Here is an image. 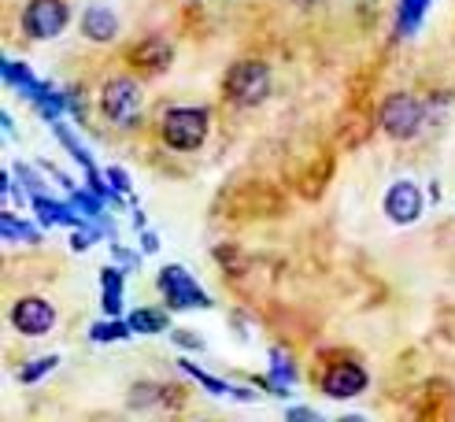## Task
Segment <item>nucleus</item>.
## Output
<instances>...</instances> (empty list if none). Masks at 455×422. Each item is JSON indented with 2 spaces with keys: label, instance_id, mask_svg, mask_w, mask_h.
Wrapping results in <instances>:
<instances>
[{
  "label": "nucleus",
  "instance_id": "obj_10",
  "mask_svg": "<svg viewBox=\"0 0 455 422\" xmlns=\"http://www.w3.org/2000/svg\"><path fill=\"white\" fill-rule=\"evenodd\" d=\"M82 30H85L89 41H111L116 30H119V22H116V15H111V8L93 4V8H85V15H82Z\"/></svg>",
  "mask_w": 455,
  "mask_h": 422
},
{
  "label": "nucleus",
  "instance_id": "obj_27",
  "mask_svg": "<svg viewBox=\"0 0 455 422\" xmlns=\"http://www.w3.org/2000/svg\"><path fill=\"white\" fill-rule=\"evenodd\" d=\"M174 341H178V345H186V348H204L200 338H189V330H174Z\"/></svg>",
  "mask_w": 455,
  "mask_h": 422
},
{
  "label": "nucleus",
  "instance_id": "obj_15",
  "mask_svg": "<svg viewBox=\"0 0 455 422\" xmlns=\"http://www.w3.org/2000/svg\"><path fill=\"white\" fill-rule=\"evenodd\" d=\"M130 322H119V315H111L108 322H97L93 330H89V338L93 341H126L130 338Z\"/></svg>",
  "mask_w": 455,
  "mask_h": 422
},
{
  "label": "nucleus",
  "instance_id": "obj_8",
  "mask_svg": "<svg viewBox=\"0 0 455 422\" xmlns=\"http://www.w3.org/2000/svg\"><path fill=\"white\" fill-rule=\"evenodd\" d=\"M363 389H367V370H363L359 363H330V370L323 374V393L333 396V400H345V396H359Z\"/></svg>",
  "mask_w": 455,
  "mask_h": 422
},
{
  "label": "nucleus",
  "instance_id": "obj_22",
  "mask_svg": "<svg viewBox=\"0 0 455 422\" xmlns=\"http://www.w3.org/2000/svg\"><path fill=\"white\" fill-rule=\"evenodd\" d=\"M104 311L108 315H123V289H104Z\"/></svg>",
  "mask_w": 455,
  "mask_h": 422
},
{
  "label": "nucleus",
  "instance_id": "obj_14",
  "mask_svg": "<svg viewBox=\"0 0 455 422\" xmlns=\"http://www.w3.org/2000/svg\"><path fill=\"white\" fill-rule=\"evenodd\" d=\"M429 0H400V19H396V34H411L419 27V19L426 15Z\"/></svg>",
  "mask_w": 455,
  "mask_h": 422
},
{
  "label": "nucleus",
  "instance_id": "obj_28",
  "mask_svg": "<svg viewBox=\"0 0 455 422\" xmlns=\"http://www.w3.org/2000/svg\"><path fill=\"white\" fill-rule=\"evenodd\" d=\"M289 418H304V422H315V411H307V408H292V411H289Z\"/></svg>",
  "mask_w": 455,
  "mask_h": 422
},
{
  "label": "nucleus",
  "instance_id": "obj_1",
  "mask_svg": "<svg viewBox=\"0 0 455 422\" xmlns=\"http://www.w3.org/2000/svg\"><path fill=\"white\" fill-rule=\"evenodd\" d=\"M164 141L178 152H193L208 138V111L204 107H171L164 115Z\"/></svg>",
  "mask_w": 455,
  "mask_h": 422
},
{
  "label": "nucleus",
  "instance_id": "obj_19",
  "mask_svg": "<svg viewBox=\"0 0 455 422\" xmlns=\"http://www.w3.org/2000/svg\"><path fill=\"white\" fill-rule=\"evenodd\" d=\"M0 230H4V241H15V237H27V241H37V234L27 227V222H15L12 211L0 215Z\"/></svg>",
  "mask_w": 455,
  "mask_h": 422
},
{
  "label": "nucleus",
  "instance_id": "obj_13",
  "mask_svg": "<svg viewBox=\"0 0 455 422\" xmlns=\"http://www.w3.org/2000/svg\"><path fill=\"white\" fill-rule=\"evenodd\" d=\"M270 360H275V363H270V378H267V386L275 389L278 396H285V386H289V382H297V367H292V360H289V355H285L282 348L270 352Z\"/></svg>",
  "mask_w": 455,
  "mask_h": 422
},
{
  "label": "nucleus",
  "instance_id": "obj_3",
  "mask_svg": "<svg viewBox=\"0 0 455 422\" xmlns=\"http://www.w3.org/2000/svg\"><path fill=\"white\" fill-rule=\"evenodd\" d=\"M100 107H104V115L123 126V130H133L141 123V85L133 82V78H111L104 85V97H100Z\"/></svg>",
  "mask_w": 455,
  "mask_h": 422
},
{
  "label": "nucleus",
  "instance_id": "obj_9",
  "mask_svg": "<svg viewBox=\"0 0 455 422\" xmlns=\"http://www.w3.org/2000/svg\"><path fill=\"white\" fill-rule=\"evenodd\" d=\"M385 215L393 222H415L422 215V193L411 182H396L385 196Z\"/></svg>",
  "mask_w": 455,
  "mask_h": 422
},
{
  "label": "nucleus",
  "instance_id": "obj_17",
  "mask_svg": "<svg viewBox=\"0 0 455 422\" xmlns=\"http://www.w3.org/2000/svg\"><path fill=\"white\" fill-rule=\"evenodd\" d=\"M52 130H56V138L63 141V148L71 152V155H75V160H78V163H82V167H85L89 174H97V171H93V160H89V152H85V148H82V145L75 141V133L67 130V126H60V123H52Z\"/></svg>",
  "mask_w": 455,
  "mask_h": 422
},
{
  "label": "nucleus",
  "instance_id": "obj_20",
  "mask_svg": "<svg viewBox=\"0 0 455 422\" xmlns=\"http://www.w3.org/2000/svg\"><path fill=\"white\" fill-rule=\"evenodd\" d=\"M181 370H186V374H193V378H196V382H200L204 389H212L215 396H222V393H234V389H230V386H226V382H219V378H212V374H204V370H200V367H193L189 360H181Z\"/></svg>",
  "mask_w": 455,
  "mask_h": 422
},
{
  "label": "nucleus",
  "instance_id": "obj_7",
  "mask_svg": "<svg viewBox=\"0 0 455 422\" xmlns=\"http://www.w3.org/2000/svg\"><path fill=\"white\" fill-rule=\"evenodd\" d=\"M12 322L19 333H30V338H41V333H49L52 322H56V311L49 300H41V297H22L15 300L12 307Z\"/></svg>",
  "mask_w": 455,
  "mask_h": 422
},
{
  "label": "nucleus",
  "instance_id": "obj_23",
  "mask_svg": "<svg viewBox=\"0 0 455 422\" xmlns=\"http://www.w3.org/2000/svg\"><path fill=\"white\" fill-rule=\"evenodd\" d=\"M93 241H97V230L78 227V234L71 237V249H75V252H85V249H89V244H93Z\"/></svg>",
  "mask_w": 455,
  "mask_h": 422
},
{
  "label": "nucleus",
  "instance_id": "obj_6",
  "mask_svg": "<svg viewBox=\"0 0 455 422\" xmlns=\"http://www.w3.org/2000/svg\"><path fill=\"white\" fill-rule=\"evenodd\" d=\"M67 27V4L63 0H30V8L22 12V30L34 41H49Z\"/></svg>",
  "mask_w": 455,
  "mask_h": 422
},
{
  "label": "nucleus",
  "instance_id": "obj_5",
  "mask_svg": "<svg viewBox=\"0 0 455 422\" xmlns=\"http://www.w3.org/2000/svg\"><path fill=\"white\" fill-rule=\"evenodd\" d=\"M159 289H164L171 307H212V297L193 282L186 267H164L159 271Z\"/></svg>",
  "mask_w": 455,
  "mask_h": 422
},
{
  "label": "nucleus",
  "instance_id": "obj_12",
  "mask_svg": "<svg viewBox=\"0 0 455 422\" xmlns=\"http://www.w3.org/2000/svg\"><path fill=\"white\" fill-rule=\"evenodd\" d=\"M133 60L145 63L148 71H164V67L171 63V44L164 37H148L141 49H133Z\"/></svg>",
  "mask_w": 455,
  "mask_h": 422
},
{
  "label": "nucleus",
  "instance_id": "obj_11",
  "mask_svg": "<svg viewBox=\"0 0 455 422\" xmlns=\"http://www.w3.org/2000/svg\"><path fill=\"white\" fill-rule=\"evenodd\" d=\"M34 211L41 215V222L44 227H52V222H67V227H82V219L75 215V208L71 204H56V200H49V196H34Z\"/></svg>",
  "mask_w": 455,
  "mask_h": 422
},
{
  "label": "nucleus",
  "instance_id": "obj_29",
  "mask_svg": "<svg viewBox=\"0 0 455 422\" xmlns=\"http://www.w3.org/2000/svg\"><path fill=\"white\" fill-rule=\"evenodd\" d=\"M159 249V237L156 234H145V252H156Z\"/></svg>",
  "mask_w": 455,
  "mask_h": 422
},
{
  "label": "nucleus",
  "instance_id": "obj_25",
  "mask_svg": "<svg viewBox=\"0 0 455 422\" xmlns=\"http://www.w3.org/2000/svg\"><path fill=\"white\" fill-rule=\"evenodd\" d=\"M100 282H104V289H123V271H119V267H104Z\"/></svg>",
  "mask_w": 455,
  "mask_h": 422
},
{
  "label": "nucleus",
  "instance_id": "obj_18",
  "mask_svg": "<svg viewBox=\"0 0 455 422\" xmlns=\"http://www.w3.org/2000/svg\"><path fill=\"white\" fill-rule=\"evenodd\" d=\"M56 363H60V360H56V355H37V360H34L30 367H22V370H19V382H22V386H30V382H37V378H41V374H49V370H56Z\"/></svg>",
  "mask_w": 455,
  "mask_h": 422
},
{
  "label": "nucleus",
  "instance_id": "obj_24",
  "mask_svg": "<svg viewBox=\"0 0 455 422\" xmlns=\"http://www.w3.org/2000/svg\"><path fill=\"white\" fill-rule=\"evenodd\" d=\"M108 182H111V189H116V193H130V178H126L123 167H108Z\"/></svg>",
  "mask_w": 455,
  "mask_h": 422
},
{
  "label": "nucleus",
  "instance_id": "obj_4",
  "mask_svg": "<svg viewBox=\"0 0 455 422\" xmlns=\"http://www.w3.org/2000/svg\"><path fill=\"white\" fill-rule=\"evenodd\" d=\"M378 119H381V130L389 133V138L407 141V138H415V133L422 130V104L411 93H393L389 100L381 104Z\"/></svg>",
  "mask_w": 455,
  "mask_h": 422
},
{
  "label": "nucleus",
  "instance_id": "obj_2",
  "mask_svg": "<svg viewBox=\"0 0 455 422\" xmlns=\"http://www.w3.org/2000/svg\"><path fill=\"white\" fill-rule=\"evenodd\" d=\"M270 93V71L259 60H241L226 75V97L241 107H256Z\"/></svg>",
  "mask_w": 455,
  "mask_h": 422
},
{
  "label": "nucleus",
  "instance_id": "obj_26",
  "mask_svg": "<svg viewBox=\"0 0 455 422\" xmlns=\"http://www.w3.org/2000/svg\"><path fill=\"white\" fill-rule=\"evenodd\" d=\"M19 178H22V182H27V189H30L34 196L41 193V182H37V174H34L30 167H19Z\"/></svg>",
  "mask_w": 455,
  "mask_h": 422
},
{
  "label": "nucleus",
  "instance_id": "obj_16",
  "mask_svg": "<svg viewBox=\"0 0 455 422\" xmlns=\"http://www.w3.org/2000/svg\"><path fill=\"white\" fill-rule=\"evenodd\" d=\"M126 322H130L133 333H159V330H167V315H164V311H133Z\"/></svg>",
  "mask_w": 455,
  "mask_h": 422
},
{
  "label": "nucleus",
  "instance_id": "obj_21",
  "mask_svg": "<svg viewBox=\"0 0 455 422\" xmlns=\"http://www.w3.org/2000/svg\"><path fill=\"white\" fill-rule=\"evenodd\" d=\"M97 196H100V193H97ZM97 196H89V193H75V196H71V208H75V211H82L85 219L104 215V208H100V200H97Z\"/></svg>",
  "mask_w": 455,
  "mask_h": 422
}]
</instances>
